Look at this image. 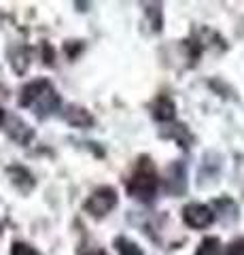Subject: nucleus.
<instances>
[{
    "instance_id": "nucleus-11",
    "label": "nucleus",
    "mask_w": 244,
    "mask_h": 255,
    "mask_svg": "<svg viewBox=\"0 0 244 255\" xmlns=\"http://www.w3.org/2000/svg\"><path fill=\"white\" fill-rule=\"evenodd\" d=\"M2 119H4V113H2V111H0V124H2Z\"/></svg>"
},
{
    "instance_id": "nucleus-1",
    "label": "nucleus",
    "mask_w": 244,
    "mask_h": 255,
    "mask_svg": "<svg viewBox=\"0 0 244 255\" xmlns=\"http://www.w3.org/2000/svg\"><path fill=\"white\" fill-rule=\"evenodd\" d=\"M21 105L23 107H32L38 113H51L53 109L60 105L56 92L51 90V85L47 81H36L32 85H28L23 90L21 96Z\"/></svg>"
},
{
    "instance_id": "nucleus-2",
    "label": "nucleus",
    "mask_w": 244,
    "mask_h": 255,
    "mask_svg": "<svg viewBox=\"0 0 244 255\" xmlns=\"http://www.w3.org/2000/svg\"><path fill=\"white\" fill-rule=\"evenodd\" d=\"M155 187H157V179L151 170H138L128 183V191L130 196L134 198H140V200H147L155 194Z\"/></svg>"
},
{
    "instance_id": "nucleus-7",
    "label": "nucleus",
    "mask_w": 244,
    "mask_h": 255,
    "mask_svg": "<svg viewBox=\"0 0 244 255\" xmlns=\"http://www.w3.org/2000/svg\"><path fill=\"white\" fill-rule=\"evenodd\" d=\"M198 255H219V241L217 238H206V241L200 245Z\"/></svg>"
},
{
    "instance_id": "nucleus-5",
    "label": "nucleus",
    "mask_w": 244,
    "mask_h": 255,
    "mask_svg": "<svg viewBox=\"0 0 244 255\" xmlns=\"http://www.w3.org/2000/svg\"><path fill=\"white\" fill-rule=\"evenodd\" d=\"M117 249H119L121 255H143V251H140V247L136 243H130V241H125V238L117 241Z\"/></svg>"
},
{
    "instance_id": "nucleus-6",
    "label": "nucleus",
    "mask_w": 244,
    "mask_h": 255,
    "mask_svg": "<svg viewBox=\"0 0 244 255\" xmlns=\"http://www.w3.org/2000/svg\"><path fill=\"white\" fill-rule=\"evenodd\" d=\"M172 115H174V107H172V102L166 100V98H162L160 100V107H157L155 117L157 119H172Z\"/></svg>"
},
{
    "instance_id": "nucleus-4",
    "label": "nucleus",
    "mask_w": 244,
    "mask_h": 255,
    "mask_svg": "<svg viewBox=\"0 0 244 255\" xmlns=\"http://www.w3.org/2000/svg\"><path fill=\"white\" fill-rule=\"evenodd\" d=\"M183 217L191 228H206L212 223L215 215H212V211L204 204H189L183 213Z\"/></svg>"
},
{
    "instance_id": "nucleus-3",
    "label": "nucleus",
    "mask_w": 244,
    "mask_h": 255,
    "mask_svg": "<svg viewBox=\"0 0 244 255\" xmlns=\"http://www.w3.org/2000/svg\"><path fill=\"white\" fill-rule=\"evenodd\" d=\"M115 204H117L115 189H111V187H100L96 194H93L89 200H87L85 209H87L91 215H106Z\"/></svg>"
},
{
    "instance_id": "nucleus-10",
    "label": "nucleus",
    "mask_w": 244,
    "mask_h": 255,
    "mask_svg": "<svg viewBox=\"0 0 244 255\" xmlns=\"http://www.w3.org/2000/svg\"><path fill=\"white\" fill-rule=\"evenodd\" d=\"M87 255H106V253H102V251H93V253H87Z\"/></svg>"
},
{
    "instance_id": "nucleus-9",
    "label": "nucleus",
    "mask_w": 244,
    "mask_h": 255,
    "mask_svg": "<svg viewBox=\"0 0 244 255\" xmlns=\"http://www.w3.org/2000/svg\"><path fill=\"white\" fill-rule=\"evenodd\" d=\"M230 255H244V241H236L230 247Z\"/></svg>"
},
{
    "instance_id": "nucleus-8",
    "label": "nucleus",
    "mask_w": 244,
    "mask_h": 255,
    "mask_svg": "<svg viewBox=\"0 0 244 255\" xmlns=\"http://www.w3.org/2000/svg\"><path fill=\"white\" fill-rule=\"evenodd\" d=\"M11 255H36V253L30 249V247H26V245H15Z\"/></svg>"
}]
</instances>
